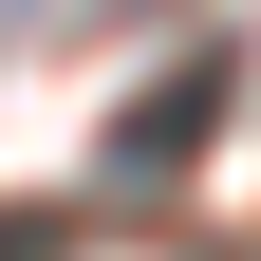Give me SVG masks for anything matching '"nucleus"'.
Wrapping results in <instances>:
<instances>
[{
  "label": "nucleus",
  "mask_w": 261,
  "mask_h": 261,
  "mask_svg": "<svg viewBox=\"0 0 261 261\" xmlns=\"http://www.w3.org/2000/svg\"><path fill=\"white\" fill-rule=\"evenodd\" d=\"M205 93H224V75H168V93H149V112L112 130V149H130V168H187V149H205Z\"/></svg>",
  "instance_id": "1"
}]
</instances>
